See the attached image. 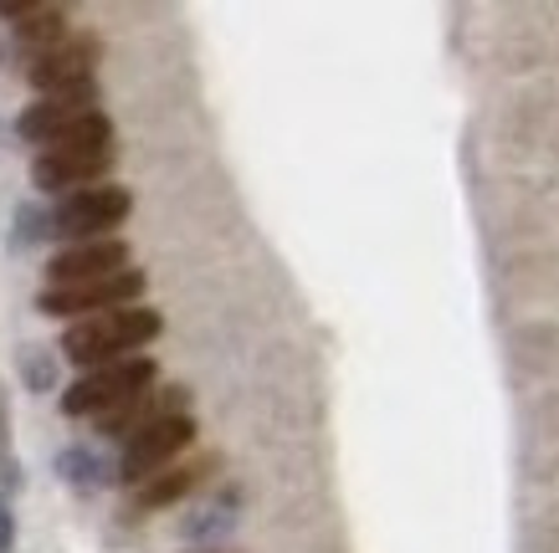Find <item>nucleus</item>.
<instances>
[{"label":"nucleus","instance_id":"nucleus-1","mask_svg":"<svg viewBox=\"0 0 559 553\" xmlns=\"http://www.w3.org/2000/svg\"><path fill=\"white\" fill-rule=\"evenodd\" d=\"M16 134L36 149H93L114 144V118L98 108V83L62 93V98H36L16 113Z\"/></svg>","mask_w":559,"mask_h":553},{"label":"nucleus","instance_id":"nucleus-2","mask_svg":"<svg viewBox=\"0 0 559 553\" xmlns=\"http://www.w3.org/2000/svg\"><path fill=\"white\" fill-rule=\"evenodd\" d=\"M159 334H165V318L139 302V308H114V313H98V318L68 323V334H62L57 349H62V359H68L78 374H87V369L134 359V353L150 349Z\"/></svg>","mask_w":559,"mask_h":553},{"label":"nucleus","instance_id":"nucleus-3","mask_svg":"<svg viewBox=\"0 0 559 553\" xmlns=\"http://www.w3.org/2000/svg\"><path fill=\"white\" fill-rule=\"evenodd\" d=\"M159 385V364H154L150 353H134V359H119V364H103V369H87L78 374L68 389H62V416L68 420H98L108 410H119L129 405L134 395Z\"/></svg>","mask_w":559,"mask_h":553},{"label":"nucleus","instance_id":"nucleus-4","mask_svg":"<svg viewBox=\"0 0 559 553\" xmlns=\"http://www.w3.org/2000/svg\"><path fill=\"white\" fill-rule=\"evenodd\" d=\"M129 216H134V190L129 184H93V190H78V195L51 205V241H62V247L103 241Z\"/></svg>","mask_w":559,"mask_h":553},{"label":"nucleus","instance_id":"nucleus-5","mask_svg":"<svg viewBox=\"0 0 559 553\" xmlns=\"http://www.w3.org/2000/svg\"><path fill=\"white\" fill-rule=\"evenodd\" d=\"M144 287H150V277L139 267L98 277V282L41 287V292H36V313H41V318H62V323H83V318H98V313H114V308H139Z\"/></svg>","mask_w":559,"mask_h":553},{"label":"nucleus","instance_id":"nucleus-6","mask_svg":"<svg viewBox=\"0 0 559 553\" xmlns=\"http://www.w3.org/2000/svg\"><path fill=\"white\" fill-rule=\"evenodd\" d=\"M98 57L103 41L93 32H72L68 41L26 57V83L36 87V98H62V93H78V87L98 83Z\"/></svg>","mask_w":559,"mask_h":553},{"label":"nucleus","instance_id":"nucleus-7","mask_svg":"<svg viewBox=\"0 0 559 553\" xmlns=\"http://www.w3.org/2000/svg\"><path fill=\"white\" fill-rule=\"evenodd\" d=\"M195 436H201L195 416H175V420L150 425V431H139L134 441H123V446H119V482L134 492V486H144L150 477L170 471L175 461L195 446Z\"/></svg>","mask_w":559,"mask_h":553},{"label":"nucleus","instance_id":"nucleus-8","mask_svg":"<svg viewBox=\"0 0 559 553\" xmlns=\"http://www.w3.org/2000/svg\"><path fill=\"white\" fill-rule=\"evenodd\" d=\"M114 165H119V149H114V144H93V149H36L32 190H41L51 201H68L78 190L108 184Z\"/></svg>","mask_w":559,"mask_h":553},{"label":"nucleus","instance_id":"nucleus-9","mask_svg":"<svg viewBox=\"0 0 559 553\" xmlns=\"http://www.w3.org/2000/svg\"><path fill=\"white\" fill-rule=\"evenodd\" d=\"M175 416H190V389L186 385H154L144 395H134L129 405L119 410H108V416L93 420V436L103 446H123V441H134L139 431H150L159 420H175Z\"/></svg>","mask_w":559,"mask_h":553},{"label":"nucleus","instance_id":"nucleus-10","mask_svg":"<svg viewBox=\"0 0 559 553\" xmlns=\"http://www.w3.org/2000/svg\"><path fill=\"white\" fill-rule=\"evenodd\" d=\"M129 241L123 236H103V241H78V247H62V252L47 256L41 267V287H72V282H98V277H114V272H129Z\"/></svg>","mask_w":559,"mask_h":553},{"label":"nucleus","instance_id":"nucleus-11","mask_svg":"<svg viewBox=\"0 0 559 553\" xmlns=\"http://www.w3.org/2000/svg\"><path fill=\"white\" fill-rule=\"evenodd\" d=\"M0 26L16 36L26 57H36V51H47L72 36L68 5H57V0H0Z\"/></svg>","mask_w":559,"mask_h":553},{"label":"nucleus","instance_id":"nucleus-12","mask_svg":"<svg viewBox=\"0 0 559 553\" xmlns=\"http://www.w3.org/2000/svg\"><path fill=\"white\" fill-rule=\"evenodd\" d=\"M216 467H221L216 456L175 461L170 471H159V477H150L144 486H134V492H129V513H159V507H175L180 497H190V492H195V486H201Z\"/></svg>","mask_w":559,"mask_h":553},{"label":"nucleus","instance_id":"nucleus-13","mask_svg":"<svg viewBox=\"0 0 559 553\" xmlns=\"http://www.w3.org/2000/svg\"><path fill=\"white\" fill-rule=\"evenodd\" d=\"M57 477H62L72 492L93 497V492H103L108 482H119V467H108V456L83 441V446H68V452L57 456Z\"/></svg>","mask_w":559,"mask_h":553},{"label":"nucleus","instance_id":"nucleus-14","mask_svg":"<svg viewBox=\"0 0 559 553\" xmlns=\"http://www.w3.org/2000/svg\"><path fill=\"white\" fill-rule=\"evenodd\" d=\"M51 241V205L41 201H21L16 205V220H11V236H5V247L11 252H36V247H47Z\"/></svg>","mask_w":559,"mask_h":553},{"label":"nucleus","instance_id":"nucleus-15","mask_svg":"<svg viewBox=\"0 0 559 553\" xmlns=\"http://www.w3.org/2000/svg\"><path fill=\"white\" fill-rule=\"evenodd\" d=\"M57 359H62V349L21 344L16 364H21V380H26V389H32V395H51V389H57Z\"/></svg>","mask_w":559,"mask_h":553},{"label":"nucleus","instance_id":"nucleus-16","mask_svg":"<svg viewBox=\"0 0 559 553\" xmlns=\"http://www.w3.org/2000/svg\"><path fill=\"white\" fill-rule=\"evenodd\" d=\"M16 549V507L0 503V553Z\"/></svg>","mask_w":559,"mask_h":553},{"label":"nucleus","instance_id":"nucleus-17","mask_svg":"<svg viewBox=\"0 0 559 553\" xmlns=\"http://www.w3.org/2000/svg\"><path fill=\"white\" fill-rule=\"evenodd\" d=\"M5 57H11V51H5V36H0V68H5Z\"/></svg>","mask_w":559,"mask_h":553},{"label":"nucleus","instance_id":"nucleus-18","mask_svg":"<svg viewBox=\"0 0 559 553\" xmlns=\"http://www.w3.org/2000/svg\"><path fill=\"white\" fill-rule=\"evenodd\" d=\"M201 553H211V549H201Z\"/></svg>","mask_w":559,"mask_h":553}]
</instances>
